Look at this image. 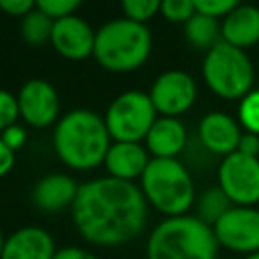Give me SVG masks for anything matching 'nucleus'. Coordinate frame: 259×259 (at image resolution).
I'll list each match as a JSON object with an SVG mask.
<instances>
[{"label": "nucleus", "mask_w": 259, "mask_h": 259, "mask_svg": "<svg viewBox=\"0 0 259 259\" xmlns=\"http://www.w3.org/2000/svg\"><path fill=\"white\" fill-rule=\"evenodd\" d=\"M77 231L97 245H121L142 233L148 200L134 182L113 176L83 182L71 206Z\"/></svg>", "instance_id": "nucleus-1"}, {"label": "nucleus", "mask_w": 259, "mask_h": 259, "mask_svg": "<svg viewBox=\"0 0 259 259\" xmlns=\"http://www.w3.org/2000/svg\"><path fill=\"white\" fill-rule=\"evenodd\" d=\"M57 156L75 170L95 168L105 160L111 146L105 119L91 109H73L65 113L53 134Z\"/></svg>", "instance_id": "nucleus-2"}, {"label": "nucleus", "mask_w": 259, "mask_h": 259, "mask_svg": "<svg viewBox=\"0 0 259 259\" xmlns=\"http://www.w3.org/2000/svg\"><path fill=\"white\" fill-rule=\"evenodd\" d=\"M219 241L212 227L198 217H166L158 223L146 243L148 259H214Z\"/></svg>", "instance_id": "nucleus-3"}, {"label": "nucleus", "mask_w": 259, "mask_h": 259, "mask_svg": "<svg viewBox=\"0 0 259 259\" xmlns=\"http://www.w3.org/2000/svg\"><path fill=\"white\" fill-rule=\"evenodd\" d=\"M152 51V34L146 24L125 16L113 18L97 28L93 57L107 71H134L146 63Z\"/></svg>", "instance_id": "nucleus-4"}, {"label": "nucleus", "mask_w": 259, "mask_h": 259, "mask_svg": "<svg viewBox=\"0 0 259 259\" xmlns=\"http://www.w3.org/2000/svg\"><path fill=\"white\" fill-rule=\"evenodd\" d=\"M146 200L166 217H180L194 204V182L176 158H152L140 178Z\"/></svg>", "instance_id": "nucleus-5"}, {"label": "nucleus", "mask_w": 259, "mask_h": 259, "mask_svg": "<svg viewBox=\"0 0 259 259\" xmlns=\"http://www.w3.org/2000/svg\"><path fill=\"white\" fill-rule=\"evenodd\" d=\"M202 79L208 89L223 99H243L253 91V63L243 49L225 40L204 53Z\"/></svg>", "instance_id": "nucleus-6"}, {"label": "nucleus", "mask_w": 259, "mask_h": 259, "mask_svg": "<svg viewBox=\"0 0 259 259\" xmlns=\"http://www.w3.org/2000/svg\"><path fill=\"white\" fill-rule=\"evenodd\" d=\"M105 125L115 142H140L146 140L158 111L150 99V93L130 89L119 93L105 111Z\"/></svg>", "instance_id": "nucleus-7"}, {"label": "nucleus", "mask_w": 259, "mask_h": 259, "mask_svg": "<svg viewBox=\"0 0 259 259\" xmlns=\"http://www.w3.org/2000/svg\"><path fill=\"white\" fill-rule=\"evenodd\" d=\"M219 188L235 206L259 202V158L235 152L219 164Z\"/></svg>", "instance_id": "nucleus-8"}, {"label": "nucleus", "mask_w": 259, "mask_h": 259, "mask_svg": "<svg viewBox=\"0 0 259 259\" xmlns=\"http://www.w3.org/2000/svg\"><path fill=\"white\" fill-rule=\"evenodd\" d=\"M221 247L253 255L259 251V208L233 206L212 227Z\"/></svg>", "instance_id": "nucleus-9"}, {"label": "nucleus", "mask_w": 259, "mask_h": 259, "mask_svg": "<svg viewBox=\"0 0 259 259\" xmlns=\"http://www.w3.org/2000/svg\"><path fill=\"white\" fill-rule=\"evenodd\" d=\"M150 99L158 113L164 117H178L188 111L196 99V83L194 79L180 69L164 71L156 77L150 89Z\"/></svg>", "instance_id": "nucleus-10"}, {"label": "nucleus", "mask_w": 259, "mask_h": 259, "mask_svg": "<svg viewBox=\"0 0 259 259\" xmlns=\"http://www.w3.org/2000/svg\"><path fill=\"white\" fill-rule=\"evenodd\" d=\"M16 99L20 117L34 127H47L59 115V95L47 79H28Z\"/></svg>", "instance_id": "nucleus-11"}, {"label": "nucleus", "mask_w": 259, "mask_h": 259, "mask_svg": "<svg viewBox=\"0 0 259 259\" xmlns=\"http://www.w3.org/2000/svg\"><path fill=\"white\" fill-rule=\"evenodd\" d=\"M51 45L55 51L67 59L79 61L89 55H93L95 47V30L89 26V22L81 16H65L55 20Z\"/></svg>", "instance_id": "nucleus-12"}, {"label": "nucleus", "mask_w": 259, "mask_h": 259, "mask_svg": "<svg viewBox=\"0 0 259 259\" xmlns=\"http://www.w3.org/2000/svg\"><path fill=\"white\" fill-rule=\"evenodd\" d=\"M241 136H243V127H241L239 119H235L223 111H208L198 123L200 144L208 152L223 156V158H227L239 150Z\"/></svg>", "instance_id": "nucleus-13"}, {"label": "nucleus", "mask_w": 259, "mask_h": 259, "mask_svg": "<svg viewBox=\"0 0 259 259\" xmlns=\"http://www.w3.org/2000/svg\"><path fill=\"white\" fill-rule=\"evenodd\" d=\"M55 241L42 227H22L14 231L2 249L0 259H53Z\"/></svg>", "instance_id": "nucleus-14"}, {"label": "nucleus", "mask_w": 259, "mask_h": 259, "mask_svg": "<svg viewBox=\"0 0 259 259\" xmlns=\"http://www.w3.org/2000/svg\"><path fill=\"white\" fill-rule=\"evenodd\" d=\"M148 150L140 142H113L105 154V168L109 176L134 182V178H142L144 170L150 164Z\"/></svg>", "instance_id": "nucleus-15"}, {"label": "nucleus", "mask_w": 259, "mask_h": 259, "mask_svg": "<svg viewBox=\"0 0 259 259\" xmlns=\"http://www.w3.org/2000/svg\"><path fill=\"white\" fill-rule=\"evenodd\" d=\"M221 36L237 49H249L259 42V8L251 4H237L221 20Z\"/></svg>", "instance_id": "nucleus-16"}, {"label": "nucleus", "mask_w": 259, "mask_h": 259, "mask_svg": "<svg viewBox=\"0 0 259 259\" xmlns=\"http://www.w3.org/2000/svg\"><path fill=\"white\" fill-rule=\"evenodd\" d=\"M79 184L67 174H47L32 188V200L42 212H59L73 206Z\"/></svg>", "instance_id": "nucleus-17"}, {"label": "nucleus", "mask_w": 259, "mask_h": 259, "mask_svg": "<svg viewBox=\"0 0 259 259\" xmlns=\"http://www.w3.org/2000/svg\"><path fill=\"white\" fill-rule=\"evenodd\" d=\"M186 146V127L178 117L160 115L146 136V150L154 158H176Z\"/></svg>", "instance_id": "nucleus-18"}, {"label": "nucleus", "mask_w": 259, "mask_h": 259, "mask_svg": "<svg viewBox=\"0 0 259 259\" xmlns=\"http://www.w3.org/2000/svg\"><path fill=\"white\" fill-rule=\"evenodd\" d=\"M184 36L190 47L208 53L212 47H217L223 36H221V22L217 18H210L206 14L194 12V16L184 24Z\"/></svg>", "instance_id": "nucleus-19"}, {"label": "nucleus", "mask_w": 259, "mask_h": 259, "mask_svg": "<svg viewBox=\"0 0 259 259\" xmlns=\"http://www.w3.org/2000/svg\"><path fill=\"white\" fill-rule=\"evenodd\" d=\"M235 204L229 200V196L219 188V184L217 186H210V188H206L200 196H198V200H196V217L202 221V223H206L208 227H214L217 223H219V219L229 210V208H233Z\"/></svg>", "instance_id": "nucleus-20"}, {"label": "nucleus", "mask_w": 259, "mask_h": 259, "mask_svg": "<svg viewBox=\"0 0 259 259\" xmlns=\"http://www.w3.org/2000/svg\"><path fill=\"white\" fill-rule=\"evenodd\" d=\"M53 24H55V20H51L42 10L34 8V10H30L22 18V22H20V34H22L24 42H28L32 47H38V45L51 40Z\"/></svg>", "instance_id": "nucleus-21"}, {"label": "nucleus", "mask_w": 259, "mask_h": 259, "mask_svg": "<svg viewBox=\"0 0 259 259\" xmlns=\"http://www.w3.org/2000/svg\"><path fill=\"white\" fill-rule=\"evenodd\" d=\"M239 123L245 132L259 136V89H253L239 101Z\"/></svg>", "instance_id": "nucleus-22"}, {"label": "nucleus", "mask_w": 259, "mask_h": 259, "mask_svg": "<svg viewBox=\"0 0 259 259\" xmlns=\"http://www.w3.org/2000/svg\"><path fill=\"white\" fill-rule=\"evenodd\" d=\"M160 4H162L160 0H123L121 10L125 18L146 24L156 12H160Z\"/></svg>", "instance_id": "nucleus-23"}, {"label": "nucleus", "mask_w": 259, "mask_h": 259, "mask_svg": "<svg viewBox=\"0 0 259 259\" xmlns=\"http://www.w3.org/2000/svg\"><path fill=\"white\" fill-rule=\"evenodd\" d=\"M160 12L170 22H184L186 24L194 16L196 8H194V0H162Z\"/></svg>", "instance_id": "nucleus-24"}, {"label": "nucleus", "mask_w": 259, "mask_h": 259, "mask_svg": "<svg viewBox=\"0 0 259 259\" xmlns=\"http://www.w3.org/2000/svg\"><path fill=\"white\" fill-rule=\"evenodd\" d=\"M81 6L79 0H38L36 8L42 10L51 20H59L65 16L75 14V10Z\"/></svg>", "instance_id": "nucleus-25"}, {"label": "nucleus", "mask_w": 259, "mask_h": 259, "mask_svg": "<svg viewBox=\"0 0 259 259\" xmlns=\"http://www.w3.org/2000/svg\"><path fill=\"white\" fill-rule=\"evenodd\" d=\"M20 115L18 99L6 89H0V134L16 123V117Z\"/></svg>", "instance_id": "nucleus-26"}, {"label": "nucleus", "mask_w": 259, "mask_h": 259, "mask_svg": "<svg viewBox=\"0 0 259 259\" xmlns=\"http://www.w3.org/2000/svg\"><path fill=\"white\" fill-rule=\"evenodd\" d=\"M237 0H194V8L200 14H206L210 18H225L231 10L237 8Z\"/></svg>", "instance_id": "nucleus-27"}, {"label": "nucleus", "mask_w": 259, "mask_h": 259, "mask_svg": "<svg viewBox=\"0 0 259 259\" xmlns=\"http://www.w3.org/2000/svg\"><path fill=\"white\" fill-rule=\"evenodd\" d=\"M34 8H36V2H32V0H0V10H4L10 16L24 18Z\"/></svg>", "instance_id": "nucleus-28"}, {"label": "nucleus", "mask_w": 259, "mask_h": 259, "mask_svg": "<svg viewBox=\"0 0 259 259\" xmlns=\"http://www.w3.org/2000/svg\"><path fill=\"white\" fill-rule=\"evenodd\" d=\"M0 140L14 152V150H18L24 142H26V132H24V127H20V125H10L8 130H4L2 134H0Z\"/></svg>", "instance_id": "nucleus-29"}, {"label": "nucleus", "mask_w": 259, "mask_h": 259, "mask_svg": "<svg viewBox=\"0 0 259 259\" xmlns=\"http://www.w3.org/2000/svg\"><path fill=\"white\" fill-rule=\"evenodd\" d=\"M237 152L247 154V156H255V158H259V136H257V134L243 132L241 142H239V150H237Z\"/></svg>", "instance_id": "nucleus-30"}, {"label": "nucleus", "mask_w": 259, "mask_h": 259, "mask_svg": "<svg viewBox=\"0 0 259 259\" xmlns=\"http://www.w3.org/2000/svg\"><path fill=\"white\" fill-rule=\"evenodd\" d=\"M53 259H97V257L81 247H65V249H59Z\"/></svg>", "instance_id": "nucleus-31"}, {"label": "nucleus", "mask_w": 259, "mask_h": 259, "mask_svg": "<svg viewBox=\"0 0 259 259\" xmlns=\"http://www.w3.org/2000/svg\"><path fill=\"white\" fill-rule=\"evenodd\" d=\"M12 164H14V152L0 140V178L10 172Z\"/></svg>", "instance_id": "nucleus-32"}, {"label": "nucleus", "mask_w": 259, "mask_h": 259, "mask_svg": "<svg viewBox=\"0 0 259 259\" xmlns=\"http://www.w3.org/2000/svg\"><path fill=\"white\" fill-rule=\"evenodd\" d=\"M4 243H6V239L2 237V231H0V257H2V249H4Z\"/></svg>", "instance_id": "nucleus-33"}, {"label": "nucleus", "mask_w": 259, "mask_h": 259, "mask_svg": "<svg viewBox=\"0 0 259 259\" xmlns=\"http://www.w3.org/2000/svg\"><path fill=\"white\" fill-rule=\"evenodd\" d=\"M245 259H259V251H257V253H253V255H247Z\"/></svg>", "instance_id": "nucleus-34"}]
</instances>
